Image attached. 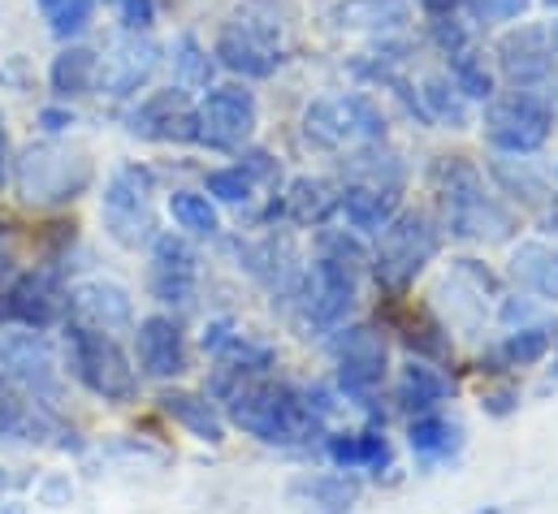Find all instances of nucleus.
I'll use <instances>...</instances> for the list:
<instances>
[{"instance_id":"nucleus-1","label":"nucleus","mask_w":558,"mask_h":514,"mask_svg":"<svg viewBox=\"0 0 558 514\" xmlns=\"http://www.w3.org/2000/svg\"><path fill=\"white\" fill-rule=\"evenodd\" d=\"M226 411L247 437L265 445H307L312 437H320V419L329 406L320 402V393L252 377L226 393Z\"/></svg>"},{"instance_id":"nucleus-13","label":"nucleus","mask_w":558,"mask_h":514,"mask_svg":"<svg viewBox=\"0 0 558 514\" xmlns=\"http://www.w3.org/2000/svg\"><path fill=\"white\" fill-rule=\"evenodd\" d=\"M355 259H342L333 252H320L312 264L307 281H303V298H307V320L316 329H333L347 320V311L355 307Z\"/></svg>"},{"instance_id":"nucleus-22","label":"nucleus","mask_w":558,"mask_h":514,"mask_svg":"<svg viewBox=\"0 0 558 514\" xmlns=\"http://www.w3.org/2000/svg\"><path fill=\"white\" fill-rule=\"evenodd\" d=\"M403 294H390V303H386V320L399 329V338L424 355V359H446L450 355V346H446V329L433 320V311L428 307H408V303H399Z\"/></svg>"},{"instance_id":"nucleus-4","label":"nucleus","mask_w":558,"mask_h":514,"mask_svg":"<svg viewBox=\"0 0 558 514\" xmlns=\"http://www.w3.org/2000/svg\"><path fill=\"white\" fill-rule=\"evenodd\" d=\"M92 178H96L92 156L74 143H57V138L22 147V156L13 164V186H17L22 204H31V208L74 204L92 186Z\"/></svg>"},{"instance_id":"nucleus-48","label":"nucleus","mask_w":558,"mask_h":514,"mask_svg":"<svg viewBox=\"0 0 558 514\" xmlns=\"http://www.w3.org/2000/svg\"><path fill=\"white\" fill-rule=\"evenodd\" d=\"M4 493H9V476L0 472V502H4Z\"/></svg>"},{"instance_id":"nucleus-44","label":"nucleus","mask_w":558,"mask_h":514,"mask_svg":"<svg viewBox=\"0 0 558 514\" xmlns=\"http://www.w3.org/2000/svg\"><path fill=\"white\" fill-rule=\"evenodd\" d=\"M515 397H520V393H515V389H502V393H489V397H485V406H489V411H494V415H507V411H511V402H515Z\"/></svg>"},{"instance_id":"nucleus-38","label":"nucleus","mask_w":558,"mask_h":514,"mask_svg":"<svg viewBox=\"0 0 558 514\" xmlns=\"http://www.w3.org/2000/svg\"><path fill=\"white\" fill-rule=\"evenodd\" d=\"M208 195H217L221 204H247L252 199V173L243 164L217 169V173H208Z\"/></svg>"},{"instance_id":"nucleus-10","label":"nucleus","mask_w":558,"mask_h":514,"mask_svg":"<svg viewBox=\"0 0 558 514\" xmlns=\"http://www.w3.org/2000/svg\"><path fill=\"white\" fill-rule=\"evenodd\" d=\"M555 126V113L550 105L537 100V91H515L507 100H498L485 118V138L498 147V151H511V156H529L537 151Z\"/></svg>"},{"instance_id":"nucleus-5","label":"nucleus","mask_w":558,"mask_h":514,"mask_svg":"<svg viewBox=\"0 0 558 514\" xmlns=\"http://www.w3.org/2000/svg\"><path fill=\"white\" fill-rule=\"evenodd\" d=\"M65 355H70V372L105 402H131L135 397V368L126 359V351L118 346L113 333L105 329H87V325H70L65 333Z\"/></svg>"},{"instance_id":"nucleus-6","label":"nucleus","mask_w":558,"mask_h":514,"mask_svg":"<svg viewBox=\"0 0 558 514\" xmlns=\"http://www.w3.org/2000/svg\"><path fill=\"white\" fill-rule=\"evenodd\" d=\"M377 256H373V272L381 281L386 294H408V285L424 272V264L437 256L441 238L437 225L424 212H395L386 230H377Z\"/></svg>"},{"instance_id":"nucleus-9","label":"nucleus","mask_w":558,"mask_h":514,"mask_svg":"<svg viewBox=\"0 0 558 514\" xmlns=\"http://www.w3.org/2000/svg\"><path fill=\"white\" fill-rule=\"evenodd\" d=\"M333 364H338V389L351 402L368 406L386 381V338L373 325H351L333 338Z\"/></svg>"},{"instance_id":"nucleus-45","label":"nucleus","mask_w":558,"mask_h":514,"mask_svg":"<svg viewBox=\"0 0 558 514\" xmlns=\"http://www.w3.org/2000/svg\"><path fill=\"white\" fill-rule=\"evenodd\" d=\"M420 4H424V13H433V17H450L463 0H420Z\"/></svg>"},{"instance_id":"nucleus-31","label":"nucleus","mask_w":558,"mask_h":514,"mask_svg":"<svg viewBox=\"0 0 558 514\" xmlns=\"http://www.w3.org/2000/svg\"><path fill=\"white\" fill-rule=\"evenodd\" d=\"M299 498L316 514H347L360 498V485L351 476H316L299 485Z\"/></svg>"},{"instance_id":"nucleus-51","label":"nucleus","mask_w":558,"mask_h":514,"mask_svg":"<svg viewBox=\"0 0 558 514\" xmlns=\"http://www.w3.org/2000/svg\"><path fill=\"white\" fill-rule=\"evenodd\" d=\"M472 514H498V506H489V511H472Z\"/></svg>"},{"instance_id":"nucleus-21","label":"nucleus","mask_w":558,"mask_h":514,"mask_svg":"<svg viewBox=\"0 0 558 514\" xmlns=\"http://www.w3.org/2000/svg\"><path fill=\"white\" fill-rule=\"evenodd\" d=\"M502 70L520 91H533L537 83H546L555 74V48L542 30H520L502 39Z\"/></svg>"},{"instance_id":"nucleus-50","label":"nucleus","mask_w":558,"mask_h":514,"mask_svg":"<svg viewBox=\"0 0 558 514\" xmlns=\"http://www.w3.org/2000/svg\"><path fill=\"white\" fill-rule=\"evenodd\" d=\"M52 4H57V0H39V9H44V13H48V9H52Z\"/></svg>"},{"instance_id":"nucleus-27","label":"nucleus","mask_w":558,"mask_h":514,"mask_svg":"<svg viewBox=\"0 0 558 514\" xmlns=\"http://www.w3.org/2000/svg\"><path fill=\"white\" fill-rule=\"evenodd\" d=\"M342 195H333V186L325 178H299L290 182V191L281 195V212L294 221V225H320L333 208H338Z\"/></svg>"},{"instance_id":"nucleus-39","label":"nucleus","mask_w":558,"mask_h":514,"mask_svg":"<svg viewBox=\"0 0 558 514\" xmlns=\"http://www.w3.org/2000/svg\"><path fill=\"white\" fill-rule=\"evenodd\" d=\"M44 17L52 22V30H57L61 39H70V35L87 30V22H92V0H57Z\"/></svg>"},{"instance_id":"nucleus-12","label":"nucleus","mask_w":558,"mask_h":514,"mask_svg":"<svg viewBox=\"0 0 558 514\" xmlns=\"http://www.w3.org/2000/svg\"><path fill=\"white\" fill-rule=\"evenodd\" d=\"M65 316V290L57 268H31L17 272L0 294V320L26 325V329H52Z\"/></svg>"},{"instance_id":"nucleus-19","label":"nucleus","mask_w":558,"mask_h":514,"mask_svg":"<svg viewBox=\"0 0 558 514\" xmlns=\"http://www.w3.org/2000/svg\"><path fill=\"white\" fill-rule=\"evenodd\" d=\"M135 351H140V368L156 381H173L186 372V342L182 329L169 316H147L135 333Z\"/></svg>"},{"instance_id":"nucleus-37","label":"nucleus","mask_w":558,"mask_h":514,"mask_svg":"<svg viewBox=\"0 0 558 514\" xmlns=\"http://www.w3.org/2000/svg\"><path fill=\"white\" fill-rule=\"evenodd\" d=\"M173 65H178V74H182V83H186V87H208L213 61H208V52H204L191 35H182V39H178V57H173Z\"/></svg>"},{"instance_id":"nucleus-18","label":"nucleus","mask_w":558,"mask_h":514,"mask_svg":"<svg viewBox=\"0 0 558 514\" xmlns=\"http://www.w3.org/2000/svg\"><path fill=\"white\" fill-rule=\"evenodd\" d=\"M131 134L160 143H195V109L182 91H156L131 113Z\"/></svg>"},{"instance_id":"nucleus-20","label":"nucleus","mask_w":558,"mask_h":514,"mask_svg":"<svg viewBox=\"0 0 558 514\" xmlns=\"http://www.w3.org/2000/svg\"><path fill=\"white\" fill-rule=\"evenodd\" d=\"M239 256L247 259V272L260 277L278 298H303V264L294 256V247L286 238H265V243H252V247H239Z\"/></svg>"},{"instance_id":"nucleus-35","label":"nucleus","mask_w":558,"mask_h":514,"mask_svg":"<svg viewBox=\"0 0 558 514\" xmlns=\"http://www.w3.org/2000/svg\"><path fill=\"white\" fill-rule=\"evenodd\" d=\"M550 329L546 325H533V329H515L507 342H502V359L511 368H524V364H537L546 351H550Z\"/></svg>"},{"instance_id":"nucleus-49","label":"nucleus","mask_w":558,"mask_h":514,"mask_svg":"<svg viewBox=\"0 0 558 514\" xmlns=\"http://www.w3.org/2000/svg\"><path fill=\"white\" fill-rule=\"evenodd\" d=\"M546 39H550V48H555V52H558V22H555V30H550Z\"/></svg>"},{"instance_id":"nucleus-42","label":"nucleus","mask_w":558,"mask_h":514,"mask_svg":"<svg viewBox=\"0 0 558 514\" xmlns=\"http://www.w3.org/2000/svg\"><path fill=\"white\" fill-rule=\"evenodd\" d=\"M122 22H126L131 35L147 30L156 22V0H122Z\"/></svg>"},{"instance_id":"nucleus-14","label":"nucleus","mask_w":558,"mask_h":514,"mask_svg":"<svg viewBox=\"0 0 558 514\" xmlns=\"http://www.w3.org/2000/svg\"><path fill=\"white\" fill-rule=\"evenodd\" d=\"M147 285H151L156 303L191 307L195 285H199V256L191 252L186 238H173V234H156V238H151V272H147Z\"/></svg>"},{"instance_id":"nucleus-52","label":"nucleus","mask_w":558,"mask_h":514,"mask_svg":"<svg viewBox=\"0 0 558 514\" xmlns=\"http://www.w3.org/2000/svg\"><path fill=\"white\" fill-rule=\"evenodd\" d=\"M546 4H558V0H546Z\"/></svg>"},{"instance_id":"nucleus-47","label":"nucleus","mask_w":558,"mask_h":514,"mask_svg":"<svg viewBox=\"0 0 558 514\" xmlns=\"http://www.w3.org/2000/svg\"><path fill=\"white\" fill-rule=\"evenodd\" d=\"M4 147L9 143H4V122H0V182H4Z\"/></svg>"},{"instance_id":"nucleus-2","label":"nucleus","mask_w":558,"mask_h":514,"mask_svg":"<svg viewBox=\"0 0 558 514\" xmlns=\"http://www.w3.org/2000/svg\"><path fill=\"white\" fill-rule=\"evenodd\" d=\"M286 48H290V9L278 0H247L243 9H234V17L217 35L221 65L243 78L278 74Z\"/></svg>"},{"instance_id":"nucleus-3","label":"nucleus","mask_w":558,"mask_h":514,"mask_svg":"<svg viewBox=\"0 0 558 514\" xmlns=\"http://www.w3.org/2000/svg\"><path fill=\"white\" fill-rule=\"evenodd\" d=\"M437 195H441V212L454 238H472V243H502L511 238L515 221L507 208H498V199L485 191L481 173L463 160V156H446L433 169Z\"/></svg>"},{"instance_id":"nucleus-29","label":"nucleus","mask_w":558,"mask_h":514,"mask_svg":"<svg viewBox=\"0 0 558 514\" xmlns=\"http://www.w3.org/2000/svg\"><path fill=\"white\" fill-rule=\"evenodd\" d=\"M515 281L537 294V298H558V252L546 243H524L511 259Z\"/></svg>"},{"instance_id":"nucleus-24","label":"nucleus","mask_w":558,"mask_h":514,"mask_svg":"<svg viewBox=\"0 0 558 514\" xmlns=\"http://www.w3.org/2000/svg\"><path fill=\"white\" fill-rule=\"evenodd\" d=\"M338 208L347 212V221H351L355 230H364V234H377V230H386V225H390V217L399 212V191H390V186H364V182H355V186H347V191H342Z\"/></svg>"},{"instance_id":"nucleus-36","label":"nucleus","mask_w":558,"mask_h":514,"mask_svg":"<svg viewBox=\"0 0 558 514\" xmlns=\"http://www.w3.org/2000/svg\"><path fill=\"white\" fill-rule=\"evenodd\" d=\"M420 100H424V118H437V122L463 126V100H459L441 78H428V83H424V91H420Z\"/></svg>"},{"instance_id":"nucleus-16","label":"nucleus","mask_w":558,"mask_h":514,"mask_svg":"<svg viewBox=\"0 0 558 514\" xmlns=\"http://www.w3.org/2000/svg\"><path fill=\"white\" fill-rule=\"evenodd\" d=\"M160 65V48L151 39L140 35H126L100 65H96V83L109 91V96H135L143 83L156 74Z\"/></svg>"},{"instance_id":"nucleus-34","label":"nucleus","mask_w":558,"mask_h":514,"mask_svg":"<svg viewBox=\"0 0 558 514\" xmlns=\"http://www.w3.org/2000/svg\"><path fill=\"white\" fill-rule=\"evenodd\" d=\"M169 212H173V221H178L186 234H195V238H213V234L221 230V221H217V208L208 204V195H191V191H178V195L169 199Z\"/></svg>"},{"instance_id":"nucleus-40","label":"nucleus","mask_w":558,"mask_h":514,"mask_svg":"<svg viewBox=\"0 0 558 514\" xmlns=\"http://www.w3.org/2000/svg\"><path fill=\"white\" fill-rule=\"evenodd\" d=\"M26 424H31V411H26L22 393H17V386L9 377H0V437L22 432Z\"/></svg>"},{"instance_id":"nucleus-41","label":"nucleus","mask_w":558,"mask_h":514,"mask_svg":"<svg viewBox=\"0 0 558 514\" xmlns=\"http://www.w3.org/2000/svg\"><path fill=\"white\" fill-rule=\"evenodd\" d=\"M13 277H17V238H13V225L0 221V294Z\"/></svg>"},{"instance_id":"nucleus-28","label":"nucleus","mask_w":558,"mask_h":514,"mask_svg":"<svg viewBox=\"0 0 558 514\" xmlns=\"http://www.w3.org/2000/svg\"><path fill=\"white\" fill-rule=\"evenodd\" d=\"M329 458L342 472H377L390 463V441L381 432H347V437H329Z\"/></svg>"},{"instance_id":"nucleus-17","label":"nucleus","mask_w":558,"mask_h":514,"mask_svg":"<svg viewBox=\"0 0 558 514\" xmlns=\"http://www.w3.org/2000/svg\"><path fill=\"white\" fill-rule=\"evenodd\" d=\"M0 377L13 386H26L35 393H52V351L39 333H4L0 338Z\"/></svg>"},{"instance_id":"nucleus-43","label":"nucleus","mask_w":558,"mask_h":514,"mask_svg":"<svg viewBox=\"0 0 558 514\" xmlns=\"http://www.w3.org/2000/svg\"><path fill=\"white\" fill-rule=\"evenodd\" d=\"M472 9L481 17H489V22H511V17H520L529 9V0H472Z\"/></svg>"},{"instance_id":"nucleus-26","label":"nucleus","mask_w":558,"mask_h":514,"mask_svg":"<svg viewBox=\"0 0 558 514\" xmlns=\"http://www.w3.org/2000/svg\"><path fill=\"white\" fill-rule=\"evenodd\" d=\"M329 17L342 30H399L408 22V0H342Z\"/></svg>"},{"instance_id":"nucleus-33","label":"nucleus","mask_w":558,"mask_h":514,"mask_svg":"<svg viewBox=\"0 0 558 514\" xmlns=\"http://www.w3.org/2000/svg\"><path fill=\"white\" fill-rule=\"evenodd\" d=\"M450 74H454L459 96H468V100H489L494 96V74H489L481 52H472V48L450 52Z\"/></svg>"},{"instance_id":"nucleus-23","label":"nucleus","mask_w":558,"mask_h":514,"mask_svg":"<svg viewBox=\"0 0 558 514\" xmlns=\"http://www.w3.org/2000/svg\"><path fill=\"white\" fill-rule=\"evenodd\" d=\"M160 411H165L173 424H182L191 437L208 441V445H221V441H226V424H221L217 406H213L204 393H191V389H169V393H160Z\"/></svg>"},{"instance_id":"nucleus-25","label":"nucleus","mask_w":558,"mask_h":514,"mask_svg":"<svg viewBox=\"0 0 558 514\" xmlns=\"http://www.w3.org/2000/svg\"><path fill=\"white\" fill-rule=\"evenodd\" d=\"M408 441H412V454H416L420 463H446L450 454H459V445H463V428L450 424L446 415L424 411V415L412 419Z\"/></svg>"},{"instance_id":"nucleus-7","label":"nucleus","mask_w":558,"mask_h":514,"mask_svg":"<svg viewBox=\"0 0 558 514\" xmlns=\"http://www.w3.org/2000/svg\"><path fill=\"white\" fill-rule=\"evenodd\" d=\"M303 138L320 151H360L386 138V118L364 96H325L307 105L303 113Z\"/></svg>"},{"instance_id":"nucleus-32","label":"nucleus","mask_w":558,"mask_h":514,"mask_svg":"<svg viewBox=\"0 0 558 514\" xmlns=\"http://www.w3.org/2000/svg\"><path fill=\"white\" fill-rule=\"evenodd\" d=\"M446 377L437 372V368H428V364H408L403 368V377H399V402L408 406V411H433L441 397H446Z\"/></svg>"},{"instance_id":"nucleus-30","label":"nucleus","mask_w":558,"mask_h":514,"mask_svg":"<svg viewBox=\"0 0 558 514\" xmlns=\"http://www.w3.org/2000/svg\"><path fill=\"white\" fill-rule=\"evenodd\" d=\"M96 65H100V57H96L92 48H65V52L52 61V70H48V83H52V91H57L61 100L87 96V91L96 87Z\"/></svg>"},{"instance_id":"nucleus-11","label":"nucleus","mask_w":558,"mask_h":514,"mask_svg":"<svg viewBox=\"0 0 558 514\" xmlns=\"http://www.w3.org/2000/svg\"><path fill=\"white\" fill-rule=\"evenodd\" d=\"M256 96L243 87H213L195 109V143H208L217 151H234L256 130Z\"/></svg>"},{"instance_id":"nucleus-15","label":"nucleus","mask_w":558,"mask_h":514,"mask_svg":"<svg viewBox=\"0 0 558 514\" xmlns=\"http://www.w3.org/2000/svg\"><path fill=\"white\" fill-rule=\"evenodd\" d=\"M65 316H70V325L118 333L131 325V294L113 281H83L65 294Z\"/></svg>"},{"instance_id":"nucleus-8","label":"nucleus","mask_w":558,"mask_h":514,"mask_svg":"<svg viewBox=\"0 0 558 514\" xmlns=\"http://www.w3.org/2000/svg\"><path fill=\"white\" fill-rule=\"evenodd\" d=\"M151 195H156V182H151V169H143V164H126L109 178L100 212H105V230L113 234V243L140 247L147 238H156Z\"/></svg>"},{"instance_id":"nucleus-46","label":"nucleus","mask_w":558,"mask_h":514,"mask_svg":"<svg viewBox=\"0 0 558 514\" xmlns=\"http://www.w3.org/2000/svg\"><path fill=\"white\" fill-rule=\"evenodd\" d=\"M39 122H44L48 130H65L70 122H74V118H70V113H61V109H48V113H44Z\"/></svg>"}]
</instances>
